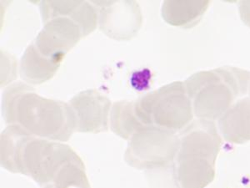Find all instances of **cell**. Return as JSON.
<instances>
[{
    "label": "cell",
    "instance_id": "6da1fadb",
    "mask_svg": "<svg viewBox=\"0 0 250 188\" xmlns=\"http://www.w3.org/2000/svg\"><path fill=\"white\" fill-rule=\"evenodd\" d=\"M2 108L7 125L18 126L34 137L65 142L75 132L68 103L41 96L23 83L6 89Z\"/></svg>",
    "mask_w": 250,
    "mask_h": 188
},
{
    "label": "cell",
    "instance_id": "7a4b0ae2",
    "mask_svg": "<svg viewBox=\"0 0 250 188\" xmlns=\"http://www.w3.org/2000/svg\"><path fill=\"white\" fill-rule=\"evenodd\" d=\"M0 154L3 168L44 186L65 164L81 159L69 145L34 137L15 125H8L2 132Z\"/></svg>",
    "mask_w": 250,
    "mask_h": 188
},
{
    "label": "cell",
    "instance_id": "3957f363",
    "mask_svg": "<svg viewBox=\"0 0 250 188\" xmlns=\"http://www.w3.org/2000/svg\"><path fill=\"white\" fill-rule=\"evenodd\" d=\"M99 14L100 28L108 37L128 40L136 35L142 25V12L133 1L92 2Z\"/></svg>",
    "mask_w": 250,
    "mask_h": 188
},
{
    "label": "cell",
    "instance_id": "277c9868",
    "mask_svg": "<svg viewBox=\"0 0 250 188\" xmlns=\"http://www.w3.org/2000/svg\"><path fill=\"white\" fill-rule=\"evenodd\" d=\"M74 117L75 132L97 134L109 128L111 101L95 90L74 95L68 103Z\"/></svg>",
    "mask_w": 250,
    "mask_h": 188
},
{
    "label": "cell",
    "instance_id": "5b68a950",
    "mask_svg": "<svg viewBox=\"0 0 250 188\" xmlns=\"http://www.w3.org/2000/svg\"><path fill=\"white\" fill-rule=\"evenodd\" d=\"M83 37L77 24L68 17H60L44 23L33 44L43 56L62 63L66 54Z\"/></svg>",
    "mask_w": 250,
    "mask_h": 188
},
{
    "label": "cell",
    "instance_id": "8992f818",
    "mask_svg": "<svg viewBox=\"0 0 250 188\" xmlns=\"http://www.w3.org/2000/svg\"><path fill=\"white\" fill-rule=\"evenodd\" d=\"M61 63L43 56L34 44L26 48L20 62V75L24 81L39 85L51 80Z\"/></svg>",
    "mask_w": 250,
    "mask_h": 188
},
{
    "label": "cell",
    "instance_id": "52a82bcc",
    "mask_svg": "<svg viewBox=\"0 0 250 188\" xmlns=\"http://www.w3.org/2000/svg\"><path fill=\"white\" fill-rule=\"evenodd\" d=\"M109 127L114 134L127 141L147 128L137 116L134 101L128 100H120L112 106Z\"/></svg>",
    "mask_w": 250,
    "mask_h": 188
},
{
    "label": "cell",
    "instance_id": "ba28073f",
    "mask_svg": "<svg viewBox=\"0 0 250 188\" xmlns=\"http://www.w3.org/2000/svg\"><path fill=\"white\" fill-rule=\"evenodd\" d=\"M43 188H91L82 159L65 164Z\"/></svg>",
    "mask_w": 250,
    "mask_h": 188
},
{
    "label": "cell",
    "instance_id": "9c48e42d",
    "mask_svg": "<svg viewBox=\"0 0 250 188\" xmlns=\"http://www.w3.org/2000/svg\"><path fill=\"white\" fill-rule=\"evenodd\" d=\"M68 18L77 24L82 30L83 37L94 31L99 24V14L96 7L88 2L80 1V4Z\"/></svg>",
    "mask_w": 250,
    "mask_h": 188
},
{
    "label": "cell",
    "instance_id": "30bf717a",
    "mask_svg": "<svg viewBox=\"0 0 250 188\" xmlns=\"http://www.w3.org/2000/svg\"><path fill=\"white\" fill-rule=\"evenodd\" d=\"M80 1H43L40 3V11L43 23L56 18L69 17Z\"/></svg>",
    "mask_w": 250,
    "mask_h": 188
}]
</instances>
